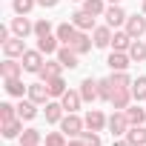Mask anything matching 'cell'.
Masks as SVG:
<instances>
[{
	"label": "cell",
	"mask_w": 146,
	"mask_h": 146,
	"mask_svg": "<svg viewBox=\"0 0 146 146\" xmlns=\"http://www.w3.org/2000/svg\"><path fill=\"white\" fill-rule=\"evenodd\" d=\"M60 132H66V137H80L86 132V120L78 117V112H66L60 120Z\"/></svg>",
	"instance_id": "6da1fadb"
},
{
	"label": "cell",
	"mask_w": 146,
	"mask_h": 146,
	"mask_svg": "<svg viewBox=\"0 0 146 146\" xmlns=\"http://www.w3.org/2000/svg\"><path fill=\"white\" fill-rule=\"evenodd\" d=\"M20 63H23V72H32V75H37V72L43 69V52L40 49H26V54L20 57Z\"/></svg>",
	"instance_id": "7a4b0ae2"
},
{
	"label": "cell",
	"mask_w": 146,
	"mask_h": 146,
	"mask_svg": "<svg viewBox=\"0 0 146 146\" xmlns=\"http://www.w3.org/2000/svg\"><path fill=\"white\" fill-rule=\"evenodd\" d=\"M103 17H106V26H112V29H120V26H126V17H129V15L120 9V3H112V6H106Z\"/></svg>",
	"instance_id": "3957f363"
},
{
	"label": "cell",
	"mask_w": 146,
	"mask_h": 146,
	"mask_svg": "<svg viewBox=\"0 0 146 146\" xmlns=\"http://www.w3.org/2000/svg\"><path fill=\"white\" fill-rule=\"evenodd\" d=\"M129 117H126V112H115L112 117H109V132H112V137H126V132H129Z\"/></svg>",
	"instance_id": "277c9868"
},
{
	"label": "cell",
	"mask_w": 146,
	"mask_h": 146,
	"mask_svg": "<svg viewBox=\"0 0 146 146\" xmlns=\"http://www.w3.org/2000/svg\"><path fill=\"white\" fill-rule=\"evenodd\" d=\"M66 46H72V49H75V52L83 57V54H89V52H92L95 40H92V35H89V32H80V29H78V35L72 37V43H66Z\"/></svg>",
	"instance_id": "5b68a950"
},
{
	"label": "cell",
	"mask_w": 146,
	"mask_h": 146,
	"mask_svg": "<svg viewBox=\"0 0 146 146\" xmlns=\"http://www.w3.org/2000/svg\"><path fill=\"white\" fill-rule=\"evenodd\" d=\"M26 98L29 100H35L37 106H46L49 100H52V95H49V86L40 80V83H29V92H26Z\"/></svg>",
	"instance_id": "8992f818"
},
{
	"label": "cell",
	"mask_w": 146,
	"mask_h": 146,
	"mask_svg": "<svg viewBox=\"0 0 146 146\" xmlns=\"http://www.w3.org/2000/svg\"><path fill=\"white\" fill-rule=\"evenodd\" d=\"M123 29H126V32H129V35H132L135 40L146 37V15H140V17H137V15H129V17H126V26H123Z\"/></svg>",
	"instance_id": "52a82bcc"
},
{
	"label": "cell",
	"mask_w": 146,
	"mask_h": 146,
	"mask_svg": "<svg viewBox=\"0 0 146 146\" xmlns=\"http://www.w3.org/2000/svg\"><path fill=\"white\" fill-rule=\"evenodd\" d=\"M83 120H86V129H92V132H103V129L109 126V117H106L100 109H89Z\"/></svg>",
	"instance_id": "ba28073f"
},
{
	"label": "cell",
	"mask_w": 146,
	"mask_h": 146,
	"mask_svg": "<svg viewBox=\"0 0 146 146\" xmlns=\"http://www.w3.org/2000/svg\"><path fill=\"white\" fill-rule=\"evenodd\" d=\"M26 37H17V35H12L6 43H3V54L6 57H23L26 54V43H23Z\"/></svg>",
	"instance_id": "9c48e42d"
},
{
	"label": "cell",
	"mask_w": 146,
	"mask_h": 146,
	"mask_svg": "<svg viewBox=\"0 0 146 146\" xmlns=\"http://www.w3.org/2000/svg\"><path fill=\"white\" fill-rule=\"evenodd\" d=\"M132 100H135V98H132V89H115V95H112L109 103H112L115 112H126V109L132 106Z\"/></svg>",
	"instance_id": "30bf717a"
},
{
	"label": "cell",
	"mask_w": 146,
	"mask_h": 146,
	"mask_svg": "<svg viewBox=\"0 0 146 146\" xmlns=\"http://www.w3.org/2000/svg\"><path fill=\"white\" fill-rule=\"evenodd\" d=\"M63 69H66V66H63L60 60H46V63H43V69L37 72V78H40L43 83H46V80H54V78H60V75H63Z\"/></svg>",
	"instance_id": "8fae6325"
},
{
	"label": "cell",
	"mask_w": 146,
	"mask_h": 146,
	"mask_svg": "<svg viewBox=\"0 0 146 146\" xmlns=\"http://www.w3.org/2000/svg\"><path fill=\"white\" fill-rule=\"evenodd\" d=\"M12 35H17V37H29V35H35V23H32L26 15H17V17L12 20Z\"/></svg>",
	"instance_id": "7c38bea8"
},
{
	"label": "cell",
	"mask_w": 146,
	"mask_h": 146,
	"mask_svg": "<svg viewBox=\"0 0 146 146\" xmlns=\"http://www.w3.org/2000/svg\"><path fill=\"white\" fill-rule=\"evenodd\" d=\"M112 26H95L92 32V40H95V49H109L112 46Z\"/></svg>",
	"instance_id": "4fadbf2b"
},
{
	"label": "cell",
	"mask_w": 146,
	"mask_h": 146,
	"mask_svg": "<svg viewBox=\"0 0 146 146\" xmlns=\"http://www.w3.org/2000/svg\"><path fill=\"white\" fill-rule=\"evenodd\" d=\"M129 63H132L129 52H112V54H109V60H106V66H109L112 72H126V69H129Z\"/></svg>",
	"instance_id": "5bb4252c"
},
{
	"label": "cell",
	"mask_w": 146,
	"mask_h": 146,
	"mask_svg": "<svg viewBox=\"0 0 146 146\" xmlns=\"http://www.w3.org/2000/svg\"><path fill=\"white\" fill-rule=\"evenodd\" d=\"M57 60H60L66 69H78V60H80V54H78L75 49H72V46H66V43H63V46L57 49Z\"/></svg>",
	"instance_id": "9a60e30c"
},
{
	"label": "cell",
	"mask_w": 146,
	"mask_h": 146,
	"mask_svg": "<svg viewBox=\"0 0 146 146\" xmlns=\"http://www.w3.org/2000/svg\"><path fill=\"white\" fill-rule=\"evenodd\" d=\"M132 40H135V37H132L126 29H117V32L112 35V52H129Z\"/></svg>",
	"instance_id": "2e32d148"
},
{
	"label": "cell",
	"mask_w": 146,
	"mask_h": 146,
	"mask_svg": "<svg viewBox=\"0 0 146 146\" xmlns=\"http://www.w3.org/2000/svg\"><path fill=\"white\" fill-rule=\"evenodd\" d=\"M72 23H75L80 32H95V15H89V12H75L72 15Z\"/></svg>",
	"instance_id": "e0dca14e"
},
{
	"label": "cell",
	"mask_w": 146,
	"mask_h": 146,
	"mask_svg": "<svg viewBox=\"0 0 146 146\" xmlns=\"http://www.w3.org/2000/svg\"><path fill=\"white\" fill-rule=\"evenodd\" d=\"M20 72H23V63H17L15 57H6L3 66H0V75H3V80H9V78H20Z\"/></svg>",
	"instance_id": "ac0fdd59"
},
{
	"label": "cell",
	"mask_w": 146,
	"mask_h": 146,
	"mask_svg": "<svg viewBox=\"0 0 146 146\" xmlns=\"http://www.w3.org/2000/svg\"><path fill=\"white\" fill-rule=\"evenodd\" d=\"M37 49H40L43 54H57V49H60V37H57V35L37 37Z\"/></svg>",
	"instance_id": "d6986e66"
},
{
	"label": "cell",
	"mask_w": 146,
	"mask_h": 146,
	"mask_svg": "<svg viewBox=\"0 0 146 146\" xmlns=\"http://www.w3.org/2000/svg\"><path fill=\"white\" fill-rule=\"evenodd\" d=\"M78 92H80V98H83L86 103L100 100V98H98V80H92V78H86V80L80 83V89H78Z\"/></svg>",
	"instance_id": "ffe728a7"
},
{
	"label": "cell",
	"mask_w": 146,
	"mask_h": 146,
	"mask_svg": "<svg viewBox=\"0 0 146 146\" xmlns=\"http://www.w3.org/2000/svg\"><path fill=\"white\" fill-rule=\"evenodd\" d=\"M17 117H20V120H35V117H37V103L29 100V98H26V100L20 98V103H17Z\"/></svg>",
	"instance_id": "44dd1931"
},
{
	"label": "cell",
	"mask_w": 146,
	"mask_h": 146,
	"mask_svg": "<svg viewBox=\"0 0 146 146\" xmlns=\"http://www.w3.org/2000/svg\"><path fill=\"white\" fill-rule=\"evenodd\" d=\"M63 115H66V109H63L60 100H49V103H46V120H49V123H60Z\"/></svg>",
	"instance_id": "7402d4cb"
},
{
	"label": "cell",
	"mask_w": 146,
	"mask_h": 146,
	"mask_svg": "<svg viewBox=\"0 0 146 146\" xmlns=\"http://www.w3.org/2000/svg\"><path fill=\"white\" fill-rule=\"evenodd\" d=\"M60 103H63V109H66V112H78V109H80V103H83V98H80V92L69 89V92L60 98Z\"/></svg>",
	"instance_id": "603a6c76"
},
{
	"label": "cell",
	"mask_w": 146,
	"mask_h": 146,
	"mask_svg": "<svg viewBox=\"0 0 146 146\" xmlns=\"http://www.w3.org/2000/svg\"><path fill=\"white\" fill-rule=\"evenodd\" d=\"M129 57H132V63H143V60H146V40H143V37H140V40H132Z\"/></svg>",
	"instance_id": "cb8c5ba5"
},
{
	"label": "cell",
	"mask_w": 146,
	"mask_h": 146,
	"mask_svg": "<svg viewBox=\"0 0 146 146\" xmlns=\"http://www.w3.org/2000/svg\"><path fill=\"white\" fill-rule=\"evenodd\" d=\"M126 140H129L132 146H146V126H129Z\"/></svg>",
	"instance_id": "d4e9b609"
},
{
	"label": "cell",
	"mask_w": 146,
	"mask_h": 146,
	"mask_svg": "<svg viewBox=\"0 0 146 146\" xmlns=\"http://www.w3.org/2000/svg\"><path fill=\"white\" fill-rule=\"evenodd\" d=\"M54 35L60 37V43H72V37L78 35V26L72 23V20H69V23H60V26L54 29Z\"/></svg>",
	"instance_id": "484cf974"
},
{
	"label": "cell",
	"mask_w": 146,
	"mask_h": 146,
	"mask_svg": "<svg viewBox=\"0 0 146 146\" xmlns=\"http://www.w3.org/2000/svg\"><path fill=\"white\" fill-rule=\"evenodd\" d=\"M46 86H49V95H52V100H54V98L60 100V98L69 92V89H66V80H63V75H60V78H54V80H46Z\"/></svg>",
	"instance_id": "4316f807"
},
{
	"label": "cell",
	"mask_w": 146,
	"mask_h": 146,
	"mask_svg": "<svg viewBox=\"0 0 146 146\" xmlns=\"http://www.w3.org/2000/svg\"><path fill=\"white\" fill-rule=\"evenodd\" d=\"M6 92H9L12 98H23V95L29 92V86H23L20 78H9V80H6Z\"/></svg>",
	"instance_id": "83f0119b"
},
{
	"label": "cell",
	"mask_w": 146,
	"mask_h": 146,
	"mask_svg": "<svg viewBox=\"0 0 146 146\" xmlns=\"http://www.w3.org/2000/svg\"><path fill=\"white\" fill-rule=\"evenodd\" d=\"M126 117H129L132 126H143V123H146V109H140V106L135 103V106L126 109Z\"/></svg>",
	"instance_id": "f1b7e54d"
},
{
	"label": "cell",
	"mask_w": 146,
	"mask_h": 146,
	"mask_svg": "<svg viewBox=\"0 0 146 146\" xmlns=\"http://www.w3.org/2000/svg\"><path fill=\"white\" fill-rule=\"evenodd\" d=\"M132 98H135V103L146 100V75H140L137 80H132Z\"/></svg>",
	"instance_id": "f546056e"
},
{
	"label": "cell",
	"mask_w": 146,
	"mask_h": 146,
	"mask_svg": "<svg viewBox=\"0 0 146 146\" xmlns=\"http://www.w3.org/2000/svg\"><path fill=\"white\" fill-rule=\"evenodd\" d=\"M112 95H115V83H112V78L98 80V98H100V100H112Z\"/></svg>",
	"instance_id": "4dcf8cb0"
},
{
	"label": "cell",
	"mask_w": 146,
	"mask_h": 146,
	"mask_svg": "<svg viewBox=\"0 0 146 146\" xmlns=\"http://www.w3.org/2000/svg\"><path fill=\"white\" fill-rule=\"evenodd\" d=\"M23 135V120L17 117V120H9V123H3V137H20Z\"/></svg>",
	"instance_id": "1f68e13d"
},
{
	"label": "cell",
	"mask_w": 146,
	"mask_h": 146,
	"mask_svg": "<svg viewBox=\"0 0 146 146\" xmlns=\"http://www.w3.org/2000/svg\"><path fill=\"white\" fill-rule=\"evenodd\" d=\"M40 140H43V135L37 129H23V135H20V146H40Z\"/></svg>",
	"instance_id": "d6a6232c"
},
{
	"label": "cell",
	"mask_w": 146,
	"mask_h": 146,
	"mask_svg": "<svg viewBox=\"0 0 146 146\" xmlns=\"http://www.w3.org/2000/svg\"><path fill=\"white\" fill-rule=\"evenodd\" d=\"M83 12H89V15L100 17V15L106 12V0H83Z\"/></svg>",
	"instance_id": "836d02e7"
},
{
	"label": "cell",
	"mask_w": 146,
	"mask_h": 146,
	"mask_svg": "<svg viewBox=\"0 0 146 146\" xmlns=\"http://www.w3.org/2000/svg\"><path fill=\"white\" fill-rule=\"evenodd\" d=\"M112 83H115V89H132V78L126 75V72H112Z\"/></svg>",
	"instance_id": "e575fe53"
},
{
	"label": "cell",
	"mask_w": 146,
	"mask_h": 146,
	"mask_svg": "<svg viewBox=\"0 0 146 146\" xmlns=\"http://www.w3.org/2000/svg\"><path fill=\"white\" fill-rule=\"evenodd\" d=\"M35 6H37V0H12V9H15V15H29Z\"/></svg>",
	"instance_id": "d590c367"
},
{
	"label": "cell",
	"mask_w": 146,
	"mask_h": 146,
	"mask_svg": "<svg viewBox=\"0 0 146 146\" xmlns=\"http://www.w3.org/2000/svg\"><path fill=\"white\" fill-rule=\"evenodd\" d=\"M9 120H17V106L0 103V123H9Z\"/></svg>",
	"instance_id": "8d00e7d4"
},
{
	"label": "cell",
	"mask_w": 146,
	"mask_h": 146,
	"mask_svg": "<svg viewBox=\"0 0 146 146\" xmlns=\"http://www.w3.org/2000/svg\"><path fill=\"white\" fill-rule=\"evenodd\" d=\"M52 32H54L52 20H46V17H43V20H37V23H35V37H46V35H52Z\"/></svg>",
	"instance_id": "74e56055"
},
{
	"label": "cell",
	"mask_w": 146,
	"mask_h": 146,
	"mask_svg": "<svg viewBox=\"0 0 146 146\" xmlns=\"http://www.w3.org/2000/svg\"><path fill=\"white\" fill-rule=\"evenodd\" d=\"M46 146H66V132H46Z\"/></svg>",
	"instance_id": "f35d334b"
},
{
	"label": "cell",
	"mask_w": 146,
	"mask_h": 146,
	"mask_svg": "<svg viewBox=\"0 0 146 146\" xmlns=\"http://www.w3.org/2000/svg\"><path fill=\"white\" fill-rule=\"evenodd\" d=\"M80 137H83V143H86V146H100V132H92V129H86Z\"/></svg>",
	"instance_id": "ab89813d"
},
{
	"label": "cell",
	"mask_w": 146,
	"mask_h": 146,
	"mask_svg": "<svg viewBox=\"0 0 146 146\" xmlns=\"http://www.w3.org/2000/svg\"><path fill=\"white\" fill-rule=\"evenodd\" d=\"M60 3V0H37V6H43V9H54Z\"/></svg>",
	"instance_id": "60d3db41"
},
{
	"label": "cell",
	"mask_w": 146,
	"mask_h": 146,
	"mask_svg": "<svg viewBox=\"0 0 146 146\" xmlns=\"http://www.w3.org/2000/svg\"><path fill=\"white\" fill-rule=\"evenodd\" d=\"M9 37H12V35H9V29H6V26H0V43H6Z\"/></svg>",
	"instance_id": "b9f144b4"
},
{
	"label": "cell",
	"mask_w": 146,
	"mask_h": 146,
	"mask_svg": "<svg viewBox=\"0 0 146 146\" xmlns=\"http://www.w3.org/2000/svg\"><path fill=\"white\" fill-rule=\"evenodd\" d=\"M66 146H86V143H83V137H72Z\"/></svg>",
	"instance_id": "7bdbcfd3"
},
{
	"label": "cell",
	"mask_w": 146,
	"mask_h": 146,
	"mask_svg": "<svg viewBox=\"0 0 146 146\" xmlns=\"http://www.w3.org/2000/svg\"><path fill=\"white\" fill-rule=\"evenodd\" d=\"M112 146H132V143H129L126 137H115V143H112Z\"/></svg>",
	"instance_id": "ee69618b"
},
{
	"label": "cell",
	"mask_w": 146,
	"mask_h": 146,
	"mask_svg": "<svg viewBox=\"0 0 146 146\" xmlns=\"http://www.w3.org/2000/svg\"><path fill=\"white\" fill-rule=\"evenodd\" d=\"M140 9H143V15H146V0H143V6H140Z\"/></svg>",
	"instance_id": "f6af8a7d"
},
{
	"label": "cell",
	"mask_w": 146,
	"mask_h": 146,
	"mask_svg": "<svg viewBox=\"0 0 146 146\" xmlns=\"http://www.w3.org/2000/svg\"><path fill=\"white\" fill-rule=\"evenodd\" d=\"M106 3H120V0H106Z\"/></svg>",
	"instance_id": "bcb514c9"
},
{
	"label": "cell",
	"mask_w": 146,
	"mask_h": 146,
	"mask_svg": "<svg viewBox=\"0 0 146 146\" xmlns=\"http://www.w3.org/2000/svg\"><path fill=\"white\" fill-rule=\"evenodd\" d=\"M72 3H83V0H72Z\"/></svg>",
	"instance_id": "7dc6e473"
}]
</instances>
